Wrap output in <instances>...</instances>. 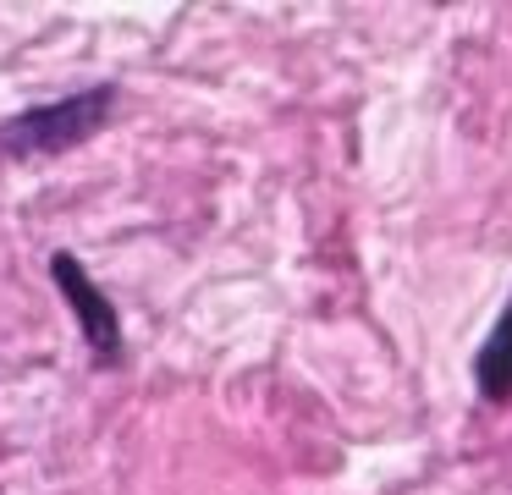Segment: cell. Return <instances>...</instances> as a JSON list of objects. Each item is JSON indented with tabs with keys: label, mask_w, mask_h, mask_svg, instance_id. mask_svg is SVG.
Here are the masks:
<instances>
[{
	"label": "cell",
	"mask_w": 512,
	"mask_h": 495,
	"mask_svg": "<svg viewBox=\"0 0 512 495\" xmlns=\"http://www.w3.org/2000/svg\"><path fill=\"white\" fill-rule=\"evenodd\" d=\"M111 110H116V83H94V88H78V94L28 105L0 121V154H12V160H56V154H72L94 132H105Z\"/></svg>",
	"instance_id": "obj_1"
},
{
	"label": "cell",
	"mask_w": 512,
	"mask_h": 495,
	"mask_svg": "<svg viewBox=\"0 0 512 495\" xmlns=\"http://www.w3.org/2000/svg\"><path fill=\"white\" fill-rule=\"evenodd\" d=\"M50 281H56V292L67 297L72 319H78V336L89 341L94 363H122V314H116V303L100 292V281L89 275V264L78 259V253H50Z\"/></svg>",
	"instance_id": "obj_2"
},
{
	"label": "cell",
	"mask_w": 512,
	"mask_h": 495,
	"mask_svg": "<svg viewBox=\"0 0 512 495\" xmlns=\"http://www.w3.org/2000/svg\"><path fill=\"white\" fill-rule=\"evenodd\" d=\"M474 385H479V396H485V402H507V396H512V308L496 319L490 341L479 347Z\"/></svg>",
	"instance_id": "obj_3"
}]
</instances>
